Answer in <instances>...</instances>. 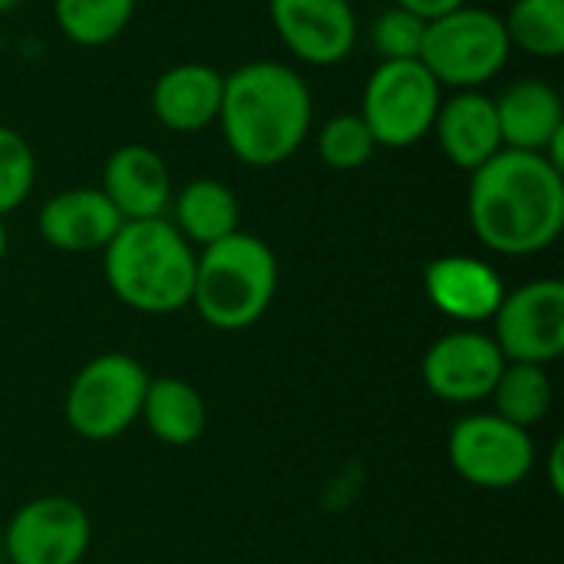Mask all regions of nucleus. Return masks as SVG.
Wrapping results in <instances>:
<instances>
[{"label":"nucleus","mask_w":564,"mask_h":564,"mask_svg":"<svg viewBox=\"0 0 564 564\" xmlns=\"http://www.w3.org/2000/svg\"><path fill=\"white\" fill-rule=\"evenodd\" d=\"M469 175V225L489 251L529 258L558 241L564 172L545 155L502 149Z\"/></svg>","instance_id":"1"},{"label":"nucleus","mask_w":564,"mask_h":564,"mask_svg":"<svg viewBox=\"0 0 564 564\" xmlns=\"http://www.w3.org/2000/svg\"><path fill=\"white\" fill-rule=\"evenodd\" d=\"M218 122L238 162L271 169L304 145L314 122V99L291 66L254 59L225 76Z\"/></svg>","instance_id":"2"},{"label":"nucleus","mask_w":564,"mask_h":564,"mask_svg":"<svg viewBox=\"0 0 564 564\" xmlns=\"http://www.w3.org/2000/svg\"><path fill=\"white\" fill-rule=\"evenodd\" d=\"M102 274L126 307L165 317L192 304L195 248L169 218L122 221L102 248Z\"/></svg>","instance_id":"3"},{"label":"nucleus","mask_w":564,"mask_h":564,"mask_svg":"<svg viewBox=\"0 0 564 564\" xmlns=\"http://www.w3.org/2000/svg\"><path fill=\"white\" fill-rule=\"evenodd\" d=\"M278 294V258L268 241L235 231L195 258L192 304L215 330L235 334L254 327Z\"/></svg>","instance_id":"4"},{"label":"nucleus","mask_w":564,"mask_h":564,"mask_svg":"<svg viewBox=\"0 0 564 564\" xmlns=\"http://www.w3.org/2000/svg\"><path fill=\"white\" fill-rule=\"evenodd\" d=\"M509 33L499 13L482 7H456L426 23L420 63L440 86L479 89L496 79L509 59Z\"/></svg>","instance_id":"5"},{"label":"nucleus","mask_w":564,"mask_h":564,"mask_svg":"<svg viewBox=\"0 0 564 564\" xmlns=\"http://www.w3.org/2000/svg\"><path fill=\"white\" fill-rule=\"evenodd\" d=\"M149 380L145 367L129 354L93 357L66 390L63 413L69 430L89 443L119 440L139 420Z\"/></svg>","instance_id":"6"},{"label":"nucleus","mask_w":564,"mask_h":564,"mask_svg":"<svg viewBox=\"0 0 564 564\" xmlns=\"http://www.w3.org/2000/svg\"><path fill=\"white\" fill-rule=\"evenodd\" d=\"M443 86L420 59L380 63L367 86L360 119L383 149H410L433 132Z\"/></svg>","instance_id":"7"},{"label":"nucleus","mask_w":564,"mask_h":564,"mask_svg":"<svg viewBox=\"0 0 564 564\" xmlns=\"http://www.w3.org/2000/svg\"><path fill=\"white\" fill-rule=\"evenodd\" d=\"M446 456L456 476L469 486L502 492L525 482L535 466V443L529 430L499 413H473L449 430Z\"/></svg>","instance_id":"8"},{"label":"nucleus","mask_w":564,"mask_h":564,"mask_svg":"<svg viewBox=\"0 0 564 564\" xmlns=\"http://www.w3.org/2000/svg\"><path fill=\"white\" fill-rule=\"evenodd\" d=\"M492 321L506 364H555L564 354V284L542 278L506 291Z\"/></svg>","instance_id":"9"},{"label":"nucleus","mask_w":564,"mask_h":564,"mask_svg":"<svg viewBox=\"0 0 564 564\" xmlns=\"http://www.w3.org/2000/svg\"><path fill=\"white\" fill-rule=\"evenodd\" d=\"M93 542L89 512L66 496H40L13 512L3 532L10 564H79Z\"/></svg>","instance_id":"10"},{"label":"nucleus","mask_w":564,"mask_h":564,"mask_svg":"<svg viewBox=\"0 0 564 564\" xmlns=\"http://www.w3.org/2000/svg\"><path fill=\"white\" fill-rule=\"evenodd\" d=\"M506 370L499 344L482 330H453L423 357V383L446 403H482Z\"/></svg>","instance_id":"11"},{"label":"nucleus","mask_w":564,"mask_h":564,"mask_svg":"<svg viewBox=\"0 0 564 564\" xmlns=\"http://www.w3.org/2000/svg\"><path fill=\"white\" fill-rule=\"evenodd\" d=\"M281 43L311 66H334L350 56L357 13L350 0H271Z\"/></svg>","instance_id":"12"},{"label":"nucleus","mask_w":564,"mask_h":564,"mask_svg":"<svg viewBox=\"0 0 564 564\" xmlns=\"http://www.w3.org/2000/svg\"><path fill=\"white\" fill-rule=\"evenodd\" d=\"M423 288H426L430 304L459 324L492 321L506 297V284L499 271L473 254L436 258L423 274Z\"/></svg>","instance_id":"13"},{"label":"nucleus","mask_w":564,"mask_h":564,"mask_svg":"<svg viewBox=\"0 0 564 564\" xmlns=\"http://www.w3.org/2000/svg\"><path fill=\"white\" fill-rule=\"evenodd\" d=\"M102 195L122 221L165 218L172 202V175L165 159L142 142L119 145L102 165Z\"/></svg>","instance_id":"14"},{"label":"nucleus","mask_w":564,"mask_h":564,"mask_svg":"<svg viewBox=\"0 0 564 564\" xmlns=\"http://www.w3.org/2000/svg\"><path fill=\"white\" fill-rule=\"evenodd\" d=\"M40 235L50 248L66 254L102 251L122 228V215L102 195V188H66L43 202Z\"/></svg>","instance_id":"15"},{"label":"nucleus","mask_w":564,"mask_h":564,"mask_svg":"<svg viewBox=\"0 0 564 564\" xmlns=\"http://www.w3.org/2000/svg\"><path fill=\"white\" fill-rule=\"evenodd\" d=\"M433 132L440 139L443 155L466 172H476L496 152H502L496 99L482 96L479 89H459L456 96L443 99Z\"/></svg>","instance_id":"16"},{"label":"nucleus","mask_w":564,"mask_h":564,"mask_svg":"<svg viewBox=\"0 0 564 564\" xmlns=\"http://www.w3.org/2000/svg\"><path fill=\"white\" fill-rule=\"evenodd\" d=\"M225 76L208 63H178L165 69L152 86L155 119L182 135L202 132L218 122Z\"/></svg>","instance_id":"17"},{"label":"nucleus","mask_w":564,"mask_h":564,"mask_svg":"<svg viewBox=\"0 0 564 564\" xmlns=\"http://www.w3.org/2000/svg\"><path fill=\"white\" fill-rule=\"evenodd\" d=\"M502 149L516 152H539L552 145L555 135L564 132V106L555 86L545 79H519L496 99Z\"/></svg>","instance_id":"18"},{"label":"nucleus","mask_w":564,"mask_h":564,"mask_svg":"<svg viewBox=\"0 0 564 564\" xmlns=\"http://www.w3.org/2000/svg\"><path fill=\"white\" fill-rule=\"evenodd\" d=\"M149 433L165 446H192L202 440L208 410L202 393L182 377H155L145 387L142 413Z\"/></svg>","instance_id":"19"},{"label":"nucleus","mask_w":564,"mask_h":564,"mask_svg":"<svg viewBox=\"0 0 564 564\" xmlns=\"http://www.w3.org/2000/svg\"><path fill=\"white\" fill-rule=\"evenodd\" d=\"M238 198L218 178H195L175 195V228L188 245L208 248L238 231Z\"/></svg>","instance_id":"20"},{"label":"nucleus","mask_w":564,"mask_h":564,"mask_svg":"<svg viewBox=\"0 0 564 564\" xmlns=\"http://www.w3.org/2000/svg\"><path fill=\"white\" fill-rule=\"evenodd\" d=\"M489 397H492L496 413L502 420H509V423H516L522 430H532L549 416L555 390H552V380H549L545 367H539V364H506V370L496 380Z\"/></svg>","instance_id":"21"},{"label":"nucleus","mask_w":564,"mask_h":564,"mask_svg":"<svg viewBox=\"0 0 564 564\" xmlns=\"http://www.w3.org/2000/svg\"><path fill=\"white\" fill-rule=\"evenodd\" d=\"M135 0H53L56 26L76 46H106L132 20Z\"/></svg>","instance_id":"22"},{"label":"nucleus","mask_w":564,"mask_h":564,"mask_svg":"<svg viewBox=\"0 0 564 564\" xmlns=\"http://www.w3.org/2000/svg\"><path fill=\"white\" fill-rule=\"evenodd\" d=\"M509 43L539 59H558L564 53V0H516L502 17Z\"/></svg>","instance_id":"23"},{"label":"nucleus","mask_w":564,"mask_h":564,"mask_svg":"<svg viewBox=\"0 0 564 564\" xmlns=\"http://www.w3.org/2000/svg\"><path fill=\"white\" fill-rule=\"evenodd\" d=\"M317 152H321L324 165H330L337 172H354L373 159L377 139L367 129V122L360 119V112H344V116H334L324 122V129L317 135Z\"/></svg>","instance_id":"24"},{"label":"nucleus","mask_w":564,"mask_h":564,"mask_svg":"<svg viewBox=\"0 0 564 564\" xmlns=\"http://www.w3.org/2000/svg\"><path fill=\"white\" fill-rule=\"evenodd\" d=\"M33 182H36V159L30 142L17 129L0 126V218L17 212L30 198Z\"/></svg>","instance_id":"25"},{"label":"nucleus","mask_w":564,"mask_h":564,"mask_svg":"<svg viewBox=\"0 0 564 564\" xmlns=\"http://www.w3.org/2000/svg\"><path fill=\"white\" fill-rule=\"evenodd\" d=\"M423 36H426V20H420L416 13H410L403 7L383 10L373 23V46L383 56V63L420 59Z\"/></svg>","instance_id":"26"},{"label":"nucleus","mask_w":564,"mask_h":564,"mask_svg":"<svg viewBox=\"0 0 564 564\" xmlns=\"http://www.w3.org/2000/svg\"><path fill=\"white\" fill-rule=\"evenodd\" d=\"M397 7H403V10H410V13H416L420 20H436V17H443V13H449V10H456V7H463L466 0H393Z\"/></svg>","instance_id":"27"},{"label":"nucleus","mask_w":564,"mask_h":564,"mask_svg":"<svg viewBox=\"0 0 564 564\" xmlns=\"http://www.w3.org/2000/svg\"><path fill=\"white\" fill-rule=\"evenodd\" d=\"M562 463H564V443L558 440L549 453V486L555 496H564V476H562Z\"/></svg>","instance_id":"28"},{"label":"nucleus","mask_w":564,"mask_h":564,"mask_svg":"<svg viewBox=\"0 0 564 564\" xmlns=\"http://www.w3.org/2000/svg\"><path fill=\"white\" fill-rule=\"evenodd\" d=\"M7 258V228H3V218H0V264Z\"/></svg>","instance_id":"29"},{"label":"nucleus","mask_w":564,"mask_h":564,"mask_svg":"<svg viewBox=\"0 0 564 564\" xmlns=\"http://www.w3.org/2000/svg\"><path fill=\"white\" fill-rule=\"evenodd\" d=\"M17 3H23V0H0V13H7V10H13Z\"/></svg>","instance_id":"30"}]
</instances>
